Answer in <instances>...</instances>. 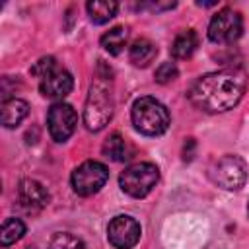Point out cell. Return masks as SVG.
Segmentation results:
<instances>
[{
	"label": "cell",
	"instance_id": "6da1fadb",
	"mask_svg": "<svg viewBox=\"0 0 249 249\" xmlns=\"http://www.w3.org/2000/svg\"><path fill=\"white\" fill-rule=\"evenodd\" d=\"M247 88L243 70H218L200 76L189 89V101L204 113H224L233 109Z\"/></svg>",
	"mask_w": 249,
	"mask_h": 249
},
{
	"label": "cell",
	"instance_id": "7a4b0ae2",
	"mask_svg": "<svg viewBox=\"0 0 249 249\" xmlns=\"http://www.w3.org/2000/svg\"><path fill=\"white\" fill-rule=\"evenodd\" d=\"M113 93H111V82L107 76H97L95 82H91L86 107H84V124L88 130L97 132L101 130L113 117Z\"/></svg>",
	"mask_w": 249,
	"mask_h": 249
},
{
	"label": "cell",
	"instance_id": "3957f363",
	"mask_svg": "<svg viewBox=\"0 0 249 249\" xmlns=\"http://www.w3.org/2000/svg\"><path fill=\"white\" fill-rule=\"evenodd\" d=\"M132 124L144 136H160L169 126V111L156 97L144 95L132 103Z\"/></svg>",
	"mask_w": 249,
	"mask_h": 249
},
{
	"label": "cell",
	"instance_id": "277c9868",
	"mask_svg": "<svg viewBox=\"0 0 249 249\" xmlns=\"http://www.w3.org/2000/svg\"><path fill=\"white\" fill-rule=\"evenodd\" d=\"M160 171L154 163L150 161H138L128 165L121 175H119V185L123 193H126L132 198H142L146 196L158 183Z\"/></svg>",
	"mask_w": 249,
	"mask_h": 249
},
{
	"label": "cell",
	"instance_id": "5b68a950",
	"mask_svg": "<svg viewBox=\"0 0 249 249\" xmlns=\"http://www.w3.org/2000/svg\"><path fill=\"white\" fill-rule=\"evenodd\" d=\"M107 179H109L107 167L101 161L88 160L72 171L70 183H72V189L76 195L89 196V195H95L97 191H101V187L107 183Z\"/></svg>",
	"mask_w": 249,
	"mask_h": 249
},
{
	"label": "cell",
	"instance_id": "8992f818",
	"mask_svg": "<svg viewBox=\"0 0 249 249\" xmlns=\"http://www.w3.org/2000/svg\"><path fill=\"white\" fill-rule=\"evenodd\" d=\"M210 179L226 189V191H235L239 187L245 185V179H247V165L245 161L239 158V156H233V154H228L224 158H220L212 169H210Z\"/></svg>",
	"mask_w": 249,
	"mask_h": 249
},
{
	"label": "cell",
	"instance_id": "52a82bcc",
	"mask_svg": "<svg viewBox=\"0 0 249 249\" xmlns=\"http://www.w3.org/2000/svg\"><path fill=\"white\" fill-rule=\"evenodd\" d=\"M243 31V18L231 8L220 10L208 23V39L212 43H233Z\"/></svg>",
	"mask_w": 249,
	"mask_h": 249
},
{
	"label": "cell",
	"instance_id": "ba28073f",
	"mask_svg": "<svg viewBox=\"0 0 249 249\" xmlns=\"http://www.w3.org/2000/svg\"><path fill=\"white\" fill-rule=\"evenodd\" d=\"M78 124V115L74 111L72 105L56 101L49 113H47V126H49V134L53 136V140L56 142H64L68 140Z\"/></svg>",
	"mask_w": 249,
	"mask_h": 249
},
{
	"label": "cell",
	"instance_id": "9c48e42d",
	"mask_svg": "<svg viewBox=\"0 0 249 249\" xmlns=\"http://www.w3.org/2000/svg\"><path fill=\"white\" fill-rule=\"evenodd\" d=\"M140 224L126 214L115 216L107 226V239L115 249H132L140 239Z\"/></svg>",
	"mask_w": 249,
	"mask_h": 249
},
{
	"label": "cell",
	"instance_id": "30bf717a",
	"mask_svg": "<svg viewBox=\"0 0 249 249\" xmlns=\"http://www.w3.org/2000/svg\"><path fill=\"white\" fill-rule=\"evenodd\" d=\"M72 88H74L72 74L58 66L39 80V89L49 99H62L72 91Z\"/></svg>",
	"mask_w": 249,
	"mask_h": 249
},
{
	"label": "cell",
	"instance_id": "8fae6325",
	"mask_svg": "<svg viewBox=\"0 0 249 249\" xmlns=\"http://www.w3.org/2000/svg\"><path fill=\"white\" fill-rule=\"evenodd\" d=\"M18 198L23 208L27 210H41L49 204L51 195L47 187L35 179H21L18 187Z\"/></svg>",
	"mask_w": 249,
	"mask_h": 249
},
{
	"label": "cell",
	"instance_id": "7c38bea8",
	"mask_svg": "<svg viewBox=\"0 0 249 249\" xmlns=\"http://www.w3.org/2000/svg\"><path fill=\"white\" fill-rule=\"evenodd\" d=\"M2 124L6 128H16L29 113V105L27 101L19 99V97H10L2 101Z\"/></svg>",
	"mask_w": 249,
	"mask_h": 249
},
{
	"label": "cell",
	"instance_id": "4fadbf2b",
	"mask_svg": "<svg viewBox=\"0 0 249 249\" xmlns=\"http://www.w3.org/2000/svg\"><path fill=\"white\" fill-rule=\"evenodd\" d=\"M156 54H158V49H156V45L150 41V39H136L132 45H130V49H128V58H130V62L134 64V66H138V68H146L154 58H156Z\"/></svg>",
	"mask_w": 249,
	"mask_h": 249
},
{
	"label": "cell",
	"instance_id": "5bb4252c",
	"mask_svg": "<svg viewBox=\"0 0 249 249\" xmlns=\"http://www.w3.org/2000/svg\"><path fill=\"white\" fill-rule=\"evenodd\" d=\"M198 47V35L193 29H183L171 43V54L175 58H189Z\"/></svg>",
	"mask_w": 249,
	"mask_h": 249
},
{
	"label": "cell",
	"instance_id": "9a60e30c",
	"mask_svg": "<svg viewBox=\"0 0 249 249\" xmlns=\"http://www.w3.org/2000/svg\"><path fill=\"white\" fill-rule=\"evenodd\" d=\"M86 10L89 14V19L97 25L101 23H107L109 19L115 18L117 10H119V4L113 2V0H91L86 4Z\"/></svg>",
	"mask_w": 249,
	"mask_h": 249
},
{
	"label": "cell",
	"instance_id": "2e32d148",
	"mask_svg": "<svg viewBox=\"0 0 249 249\" xmlns=\"http://www.w3.org/2000/svg\"><path fill=\"white\" fill-rule=\"evenodd\" d=\"M126 41H128V29L123 25H117L101 35V47L109 54H121L123 49L126 47Z\"/></svg>",
	"mask_w": 249,
	"mask_h": 249
},
{
	"label": "cell",
	"instance_id": "e0dca14e",
	"mask_svg": "<svg viewBox=\"0 0 249 249\" xmlns=\"http://www.w3.org/2000/svg\"><path fill=\"white\" fill-rule=\"evenodd\" d=\"M103 156H107L113 161H126L130 158V146L121 134H111L103 142Z\"/></svg>",
	"mask_w": 249,
	"mask_h": 249
},
{
	"label": "cell",
	"instance_id": "ac0fdd59",
	"mask_svg": "<svg viewBox=\"0 0 249 249\" xmlns=\"http://www.w3.org/2000/svg\"><path fill=\"white\" fill-rule=\"evenodd\" d=\"M25 233V224L19 218H6L0 230V245L8 247L16 241H19Z\"/></svg>",
	"mask_w": 249,
	"mask_h": 249
},
{
	"label": "cell",
	"instance_id": "d6986e66",
	"mask_svg": "<svg viewBox=\"0 0 249 249\" xmlns=\"http://www.w3.org/2000/svg\"><path fill=\"white\" fill-rule=\"evenodd\" d=\"M49 249H88L86 243L76 237L74 233H68V231H58L51 237L49 241Z\"/></svg>",
	"mask_w": 249,
	"mask_h": 249
},
{
	"label": "cell",
	"instance_id": "ffe728a7",
	"mask_svg": "<svg viewBox=\"0 0 249 249\" xmlns=\"http://www.w3.org/2000/svg\"><path fill=\"white\" fill-rule=\"evenodd\" d=\"M179 76V70L175 66V62H161L156 68V82L158 84H169Z\"/></svg>",
	"mask_w": 249,
	"mask_h": 249
},
{
	"label": "cell",
	"instance_id": "44dd1931",
	"mask_svg": "<svg viewBox=\"0 0 249 249\" xmlns=\"http://www.w3.org/2000/svg\"><path fill=\"white\" fill-rule=\"evenodd\" d=\"M54 68H56V60H54L53 56H43V58H39V60L31 66V74L41 80V78H45L49 72H53Z\"/></svg>",
	"mask_w": 249,
	"mask_h": 249
},
{
	"label": "cell",
	"instance_id": "7402d4cb",
	"mask_svg": "<svg viewBox=\"0 0 249 249\" xmlns=\"http://www.w3.org/2000/svg\"><path fill=\"white\" fill-rule=\"evenodd\" d=\"M247 212H249V204H247Z\"/></svg>",
	"mask_w": 249,
	"mask_h": 249
},
{
	"label": "cell",
	"instance_id": "603a6c76",
	"mask_svg": "<svg viewBox=\"0 0 249 249\" xmlns=\"http://www.w3.org/2000/svg\"><path fill=\"white\" fill-rule=\"evenodd\" d=\"M27 249H33V247H27Z\"/></svg>",
	"mask_w": 249,
	"mask_h": 249
}]
</instances>
